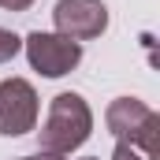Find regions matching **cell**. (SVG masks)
<instances>
[{
	"label": "cell",
	"mask_w": 160,
	"mask_h": 160,
	"mask_svg": "<svg viewBox=\"0 0 160 160\" xmlns=\"http://www.w3.org/2000/svg\"><path fill=\"white\" fill-rule=\"evenodd\" d=\"M30 4H34V0H0V8H4V11H26Z\"/></svg>",
	"instance_id": "cell-8"
},
{
	"label": "cell",
	"mask_w": 160,
	"mask_h": 160,
	"mask_svg": "<svg viewBox=\"0 0 160 160\" xmlns=\"http://www.w3.org/2000/svg\"><path fill=\"white\" fill-rule=\"evenodd\" d=\"M108 130L116 134V142H127L134 149H142L145 160L157 157V130H160V116L138 97H116L104 112Z\"/></svg>",
	"instance_id": "cell-2"
},
{
	"label": "cell",
	"mask_w": 160,
	"mask_h": 160,
	"mask_svg": "<svg viewBox=\"0 0 160 160\" xmlns=\"http://www.w3.org/2000/svg\"><path fill=\"white\" fill-rule=\"evenodd\" d=\"M38 123V93L26 78H4L0 82V134L19 138L30 134Z\"/></svg>",
	"instance_id": "cell-5"
},
{
	"label": "cell",
	"mask_w": 160,
	"mask_h": 160,
	"mask_svg": "<svg viewBox=\"0 0 160 160\" xmlns=\"http://www.w3.org/2000/svg\"><path fill=\"white\" fill-rule=\"evenodd\" d=\"M86 160H93V157H86Z\"/></svg>",
	"instance_id": "cell-10"
},
{
	"label": "cell",
	"mask_w": 160,
	"mask_h": 160,
	"mask_svg": "<svg viewBox=\"0 0 160 160\" xmlns=\"http://www.w3.org/2000/svg\"><path fill=\"white\" fill-rule=\"evenodd\" d=\"M22 45H26L30 67L41 71L45 78H60V75L75 71L78 60H82V45L63 38V34H41V30H34L30 38H22Z\"/></svg>",
	"instance_id": "cell-3"
},
{
	"label": "cell",
	"mask_w": 160,
	"mask_h": 160,
	"mask_svg": "<svg viewBox=\"0 0 160 160\" xmlns=\"http://www.w3.org/2000/svg\"><path fill=\"white\" fill-rule=\"evenodd\" d=\"M19 48H22V38H19V34L0 30V63H8L11 56H19Z\"/></svg>",
	"instance_id": "cell-6"
},
{
	"label": "cell",
	"mask_w": 160,
	"mask_h": 160,
	"mask_svg": "<svg viewBox=\"0 0 160 160\" xmlns=\"http://www.w3.org/2000/svg\"><path fill=\"white\" fill-rule=\"evenodd\" d=\"M15 160H63V157H56V153H34V157H15Z\"/></svg>",
	"instance_id": "cell-9"
},
{
	"label": "cell",
	"mask_w": 160,
	"mask_h": 160,
	"mask_svg": "<svg viewBox=\"0 0 160 160\" xmlns=\"http://www.w3.org/2000/svg\"><path fill=\"white\" fill-rule=\"evenodd\" d=\"M112 160H145L134 145H127V142H116V153H112Z\"/></svg>",
	"instance_id": "cell-7"
},
{
	"label": "cell",
	"mask_w": 160,
	"mask_h": 160,
	"mask_svg": "<svg viewBox=\"0 0 160 160\" xmlns=\"http://www.w3.org/2000/svg\"><path fill=\"white\" fill-rule=\"evenodd\" d=\"M52 22H56V34L82 45L108 30V8L101 0H56Z\"/></svg>",
	"instance_id": "cell-4"
},
{
	"label": "cell",
	"mask_w": 160,
	"mask_h": 160,
	"mask_svg": "<svg viewBox=\"0 0 160 160\" xmlns=\"http://www.w3.org/2000/svg\"><path fill=\"white\" fill-rule=\"evenodd\" d=\"M89 130H93V112H89V104L82 101V93H56L52 104H48L45 127L38 130L41 153L67 157V153H75L78 145H86Z\"/></svg>",
	"instance_id": "cell-1"
}]
</instances>
